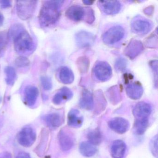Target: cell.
Returning <instances> with one entry per match:
<instances>
[{
    "instance_id": "obj_1",
    "label": "cell",
    "mask_w": 158,
    "mask_h": 158,
    "mask_svg": "<svg viewBox=\"0 0 158 158\" xmlns=\"http://www.w3.org/2000/svg\"><path fill=\"white\" fill-rule=\"evenodd\" d=\"M64 2L63 1L44 2L39 15L41 26H50L58 21L60 15V7Z\"/></svg>"
},
{
    "instance_id": "obj_2",
    "label": "cell",
    "mask_w": 158,
    "mask_h": 158,
    "mask_svg": "<svg viewBox=\"0 0 158 158\" xmlns=\"http://www.w3.org/2000/svg\"><path fill=\"white\" fill-rule=\"evenodd\" d=\"M67 18L74 22L85 20L88 23L91 24L95 20L94 12L90 8H83L79 5H73L66 11Z\"/></svg>"
},
{
    "instance_id": "obj_3",
    "label": "cell",
    "mask_w": 158,
    "mask_h": 158,
    "mask_svg": "<svg viewBox=\"0 0 158 158\" xmlns=\"http://www.w3.org/2000/svg\"><path fill=\"white\" fill-rule=\"evenodd\" d=\"M14 47L18 53L26 54L33 52L35 45L29 33L26 30H22L15 37Z\"/></svg>"
},
{
    "instance_id": "obj_4",
    "label": "cell",
    "mask_w": 158,
    "mask_h": 158,
    "mask_svg": "<svg viewBox=\"0 0 158 158\" xmlns=\"http://www.w3.org/2000/svg\"><path fill=\"white\" fill-rule=\"evenodd\" d=\"M37 1H18L16 2V11L18 17L23 20L30 19L36 8Z\"/></svg>"
},
{
    "instance_id": "obj_5",
    "label": "cell",
    "mask_w": 158,
    "mask_h": 158,
    "mask_svg": "<svg viewBox=\"0 0 158 158\" xmlns=\"http://www.w3.org/2000/svg\"><path fill=\"white\" fill-rule=\"evenodd\" d=\"M36 139V134L30 127H23L18 133L17 139L18 143L24 147L28 148L33 145Z\"/></svg>"
},
{
    "instance_id": "obj_6",
    "label": "cell",
    "mask_w": 158,
    "mask_h": 158,
    "mask_svg": "<svg viewBox=\"0 0 158 158\" xmlns=\"http://www.w3.org/2000/svg\"><path fill=\"white\" fill-rule=\"evenodd\" d=\"M124 29L120 26L113 27L106 31L102 36V40L106 44H114L121 40L124 35Z\"/></svg>"
},
{
    "instance_id": "obj_7",
    "label": "cell",
    "mask_w": 158,
    "mask_h": 158,
    "mask_svg": "<svg viewBox=\"0 0 158 158\" xmlns=\"http://www.w3.org/2000/svg\"><path fill=\"white\" fill-rule=\"evenodd\" d=\"M94 72L97 78L102 82L108 81L112 74L111 67L108 63L104 61L98 62L95 65Z\"/></svg>"
},
{
    "instance_id": "obj_8",
    "label": "cell",
    "mask_w": 158,
    "mask_h": 158,
    "mask_svg": "<svg viewBox=\"0 0 158 158\" xmlns=\"http://www.w3.org/2000/svg\"><path fill=\"white\" fill-rule=\"evenodd\" d=\"M58 139L61 148L63 151L70 150L74 145V136L72 132L66 129H61L60 131Z\"/></svg>"
},
{
    "instance_id": "obj_9",
    "label": "cell",
    "mask_w": 158,
    "mask_h": 158,
    "mask_svg": "<svg viewBox=\"0 0 158 158\" xmlns=\"http://www.w3.org/2000/svg\"><path fill=\"white\" fill-rule=\"evenodd\" d=\"M131 28L133 32L139 35L148 34L152 28V24L149 21L144 18H137L134 19L131 23Z\"/></svg>"
},
{
    "instance_id": "obj_10",
    "label": "cell",
    "mask_w": 158,
    "mask_h": 158,
    "mask_svg": "<svg viewBox=\"0 0 158 158\" xmlns=\"http://www.w3.org/2000/svg\"><path fill=\"white\" fill-rule=\"evenodd\" d=\"M109 127L114 132L119 134H123L129 129V122L123 117H117L113 118L108 123Z\"/></svg>"
},
{
    "instance_id": "obj_11",
    "label": "cell",
    "mask_w": 158,
    "mask_h": 158,
    "mask_svg": "<svg viewBox=\"0 0 158 158\" xmlns=\"http://www.w3.org/2000/svg\"><path fill=\"white\" fill-rule=\"evenodd\" d=\"M75 40L79 48H88L94 44L95 38L94 35L89 32L81 31L76 34Z\"/></svg>"
},
{
    "instance_id": "obj_12",
    "label": "cell",
    "mask_w": 158,
    "mask_h": 158,
    "mask_svg": "<svg viewBox=\"0 0 158 158\" xmlns=\"http://www.w3.org/2000/svg\"><path fill=\"white\" fill-rule=\"evenodd\" d=\"M144 47L142 42L137 40L132 39L124 50L126 56L134 60L143 50Z\"/></svg>"
},
{
    "instance_id": "obj_13",
    "label": "cell",
    "mask_w": 158,
    "mask_h": 158,
    "mask_svg": "<svg viewBox=\"0 0 158 158\" xmlns=\"http://www.w3.org/2000/svg\"><path fill=\"white\" fill-rule=\"evenodd\" d=\"M98 4L103 12L107 15L116 14L121 9V3L118 1L98 2Z\"/></svg>"
},
{
    "instance_id": "obj_14",
    "label": "cell",
    "mask_w": 158,
    "mask_h": 158,
    "mask_svg": "<svg viewBox=\"0 0 158 158\" xmlns=\"http://www.w3.org/2000/svg\"><path fill=\"white\" fill-rule=\"evenodd\" d=\"M39 95L38 89L35 86L29 85L26 87L24 93L25 103L29 107L34 106Z\"/></svg>"
},
{
    "instance_id": "obj_15",
    "label": "cell",
    "mask_w": 158,
    "mask_h": 158,
    "mask_svg": "<svg viewBox=\"0 0 158 158\" xmlns=\"http://www.w3.org/2000/svg\"><path fill=\"white\" fill-rule=\"evenodd\" d=\"M151 112V105L147 102H141L135 106L133 112L136 119H138L148 118Z\"/></svg>"
},
{
    "instance_id": "obj_16",
    "label": "cell",
    "mask_w": 158,
    "mask_h": 158,
    "mask_svg": "<svg viewBox=\"0 0 158 158\" xmlns=\"http://www.w3.org/2000/svg\"><path fill=\"white\" fill-rule=\"evenodd\" d=\"M127 151L125 142L120 139L114 140L111 147V154L113 158H124Z\"/></svg>"
},
{
    "instance_id": "obj_17",
    "label": "cell",
    "mask_w": 158,
    "mask_h": 158,
    "mask_svg": "<svg viewBox=\"0 0 158 158\" xmlns=\"http://www.w3.org/2000/svg\"><path fill=\"white\" fill-rule=\"evenodd\" d=\"M127 95L133 100H138L141 98L143 93V89L139 83H133L129 84L126 89Z\"/></svg>"
},
{
    "instance_id": "obj_18",
    "label": "cell",
    "mask_w": 158,
    "mask_h": 158,
    "mask_svg": "<svg viewBox=\"0 0 158 158\" xmlns=\"http://www.w3.org/2000/svg\"><path fill=\"white\" fill-rule=\"evenodd\" d=\"M83 116L80 114V112L76 109H72L69 112L67 117V123L68 125L71 127L78 128L80 127L83 124Z\"/></svg>"
},
{
    "instance_id": "obj_19",
    "label": "cell",
    "mask_w": 158,
    "mask_h": 158,
    "mask_svg": "<svg viewBox=\"0 0 158 158\" xmlns=\"http://www.w3.org/2000/svg\"><path fill=\"white\" fill-rule=\"evenodd\" d=\"M73 97V92L67 87H63L54 95L52 102L56 105H60L71 99Z\"/></svg>"
},
{
    "instance_id": "obj_20",
    "label": "cell",
    "mask_w": 158,
    "mask_h": 158,
    "mask_svg": "<svg viewBox=\"0 0 158 158\" xmlns=\"http://www.w3.org/2000/svg\"><path fill=\"white\" fill-rule=\"evenodd\" d=\"M79 105L82 109L87 110H92L94 107V99L90 91L84 89L82 92Z\"/></svg>"
},
{
    "instance_id": "obj_21",
    "label": "cell",
    "mask_w": 158,
    "mask_h": 158,
    "mask_svg": "<svg viewBox=\"0 0 158 158\" xmlns=\"http://www.w3.org/2000/svg\"><path fill=\"white\" fill-rule=\"evenodd\" d=\"M44 120L49 127L52 128H56L61 125L63 123V117L58 113H52L45 116Z\"/></svg>"
},
{
    "instance_id": "obj_22",
    "label": "cell",
    "mask_w": 158,
    "mask_h": 158,
    "mask_svg": "<svg viewBox=\"0 0 158 158\" xmlns=\"http://www.w3.org/2000/svg\"><path fill=\"white\" fill-rule=\"evenodd\" d=\"M79 151L82 155L86 157H91L97 153L98 149L95 145L88 141L81 142L79 146Z\"/></svg>"
},
{
    "instance_id": "obj_23",
    "label": "cell",
    "mask_w": 158,
    "mask_h": 158,
    "mask_svg": "<svg viewBox=\"0 0 158 158\" xmlns=\"http://www.w3.org/2000/svg\"><path fill=\"white\" fill-rule=\"evenodd\" d=\"M59 78L62 83L68 85L72 84L73 82L74 76L70 68L67 67H63L60 70Z\"/></svg>"
},
{
    "instance_id": "obj_24",
    "label": "cell",
    "mask_w": 158,
    "mask_h": 158,
    "mask_svg": "<svg viewBox=\"0 0 158 158\" xmlns=\"http://www.w3.org/2000/svg\"><path fill=\"white\" fill-rule=\"evenodd\" d=\"M148 124V118L136 119L134 127L135 133L139 135H143L146 132Z\"/></svg>"
},
{
    "instance_id": "obj_25",
    "label": "cell",
    "mask_w": 158,
    "mask_h": 158,
    "mask_svg": "<svg viewBox=\"0 0 158 158\" xmlns=\"http://www.w3.org/2000/svg\"><path fill=\"white\" fill-rule=\"evenodd\" d=\"M87 138L89 142L95 146H97L101 143L102 136L99 130L94 129L89 132L87 134Z\"/></svg>"
},
{
    "instance_id": "obj_26",
    "label": "cell",
    "mask_w": 158,
    "mask_h": 158,
    "mask_svg": "<svg viewBox=\"0 0 158 158\" xmlns=\"http://www.w3.org/2000/svg\"><path fill=\"white\" fill-rule=\"evenodd\" d=\"M6 74V83L9 85L12 86L14 84L16 77V73L15 70L13 67L8 66L5 69Z\"/></svg>"
},
{
    "instance_id": "obj_27",
    "label": "cell",
    "mask_w": 158,
    "mask_h": 158,
    "mask_svg": "<svg viewBox=\"0 0 158 158\" xmlns=\"http://www.w3.org/2000/svg\"><path fill=\"white\" fill-rule=\"evenodd\" d=\"M77 65L79 72L81 73H85L88 71L89 66V61L88 58L82 56L77 59Z\"/></svg>"
},
{
    "instance_id": "obj_28",
    "label": "cell",
    "mask_w": 158,
    "mask_h": 158,
    "mask_svg": "<svg viewBox=\"0 0 158 158\" xmlns=\"http://www.w3.org/2000/svg\"><path fill=\"white\" fill-rule=\"evenodd\" d=\"M9 36L6 32H0V57L2 56L7 48Z\"/></svg>"
},
{
    "instance_id": "obj_29",
    "label": "cell",
    "mask_w": 158,
    "mask_h": 158,
    "mask_svg": "<svg viewBox=\"0 0 158 158\" xmlns=\"http://www.w3.org/2000/svg\"><path fill=\"white\" fill-rule=\"evenodd\" d=\"M108 98L113 103H118L120 101V95L117 86L110 89L108 92Z\"/></svg>"
},
{
    "instance_id": "obj_30",
    "label": "cell",
    "mask_w": 158,
    "mask_h": 158,
    "mask_svg": "<svg viewBox=\"0 0 158 158\" xmlns=\"http://www.w3.org/2000/svg\"><path fill=\"white\" fill-rule=\"evenodd\" d=\"M149 148L152 155L155 158H158V136L157 135L154 136L151 139L149 143Z\"/></svg>"
},
{
    "instance_id": "obj_31",
    "label": "cell",
    "mask_w": 158,
    "mask_h": 158,
    "mask_svg": "<svg viewBox=\"0 0 158 158\" xmlns=\"http://www.w3.org/2000/svg\"><path fill=\"white\" fill-rule=\"evenodd\" d=\"M127 64V62L126 59L123 58H120L115 62L114 67L116 71L118 72H123L126 68Z\"/></svg>"
},
{
    "instance_id": "obj_32",
    "label": "cell",
    "mask_w": 158,
    "mask_h": 158,
    "mask_svg": "<svg viewBox=\"0 0 158 158\" xmlns=\"http://www.w3.org/2000/svg\"><path fill=\"white\" fill-rule=\"evenodd\" d=\"M15 64L19 68L27 67L30 64V61L26 57L20 56L15 60Z\"/></svg>"
},
{
    "instance_id": "obj_33",
    "label": "cell",
    "mask_w": 158,
    "mask_h": 158,
    "mask_svg": "<svg viewBox=\"0 0 158 158\" xmlns=\"http://www.w3.org/2000/svg\"><path fill=\"white\" fill-rule=\"evenodd\" d=\"M157 35H152L149 37L146 41V45L147 47L150 48H155L157 47Z\"/></svg>"
},
{
    "instance_id": "obj_34",
    "label": "cell",
    "mask_w": 158,
    "mask_h": 158,
    "mask_svg": "<svg viewBox=\"0 0 158 158\" xmlns=\"http://www.w3.org/2000/svg\"><path fill=\"white\" fill-rule=\"evenodd\" d=\"M41 84L45 90H50L52 88V84L51 79L48 77H42L41 78Z\"/></svg>"
},
{
    "instance_id": "obj_35",
    "label": "cell",
    "mask_w": 158,
    "mask_h": 158,
    "mask_svg": "<svg viewBox=\"0 0 158 158\" xmlns=\"http://www.w3.org/2000/svg\"><path fill=\"white\" fill-rule=\"evenodd\" d=\"M150 66L153 71L154 75H156V77H157V72H158V61L157 60H153L150 62Z\"/></svg>"
},
{
    "instance_id": "obj_36",
    "label": "cell",
    "mask_w": 158,
    "mask_h": 158,
    "mask_svg": "<svg viewBox=\"0 0 158 158\" xmlns=\"http://www.w3.org/2000/svg\"><path fill=\"white\" fill-rule=\"evenodd\" d=\"M0 6L3 9L10 8L11 6V3L10 1H0Z\"/></svg>"
},
{
    "instance_id": "obj_37",
    "label": "cell",
    "mask_w": 158,
    "mask_h": 158,
    "mask_svg": "<svg viewBox=\"0 0 158 158\" xmlns=\"http://www.w3.org/2000/svg\"><path fill=\"white\" fill-rule=\"evenodd\" d=\"M15 158H31L30 154L24 152H19Z\"/></svg>"
},
{
    "instance_id": "obj_38",
    "label": "cell",
    "mask_w": 158,
    "mask_h": 158,
    "mask_svg": "<svg viewBox=\"0 0 158 158\" xmlns=\"http://www.w3.org/2000/svg\"><path fill=\"white\" fill-rule=\"evenodd\" d=\"M0 158H12V155L10 152H5L0 153Z\"/></svg>"
},
{
    "instance_id": "obj_39",
    "label": "cell",
    "mask_w": 158,
    "mask_h": 158,
    "mask_svg": "<svg viewBox=\"0 0 158 158\" xmlns=\"http://www.w3.org/2000/svg\"><path fill=\"white\" fill-rule=\"evenodd\" d=\"M152 8H151V7H148L144 10V12L147 11V12L145 13L146 14L151 15V12L153 11V10H152Z\"/></svg>"
},
{
    "instance_id": "obj_40",
    "label": "cell",
    "mask_w": 158,
    "mask_h": 158,
    "mask_svg": "<svg viewBox=\"0 0 158 158\" xmlns=\"http://www.w3.org/2000/svg\"><path fill=\"white\" fill-rule=\"evenodd\" d=\"M3 22H4V17L2 13H0V27H1L3 25Z\"/></svg>"
},
{
    "instance_id": "obj_41",
    "label": "cell",
    "mask_w": 158,
    "mask_h": 158,
    "mask_svg": "<svg viewBox=\"0 0 158 158\" xmlns=\"http://www.w3.org/2000/svg\"><path fill=\"white\" fill-rule=\"evenodd\" d=\"M83 3L85 5H92L94 2V1H83Z\"/></svg>"
}]
</instances>
